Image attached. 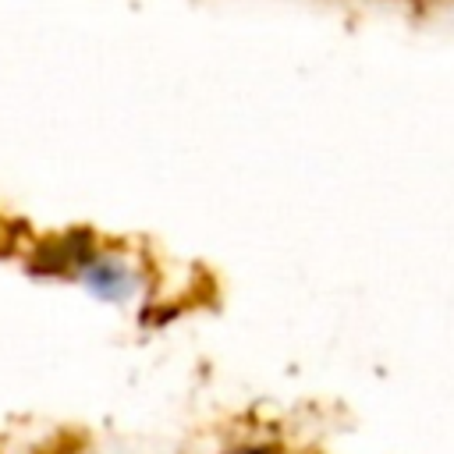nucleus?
<instances>
[{
  "mask_svg": "<svg viewBox=\"0 0 454 454\" xmlns=\"http://www.w3.org/2000/svg\"><path fill=\"white\" fill-rule=\"evenodd\" d=\"M57 270L82 294L110 309H138L145 298H153L156 284V270L138 245L92 234L74 241Z\"/></svg>",
  "mask_w": 454,
  "mask_h": 454,
  "instance_id": "1",
  "label": "nucleus"
}]
</instances>
